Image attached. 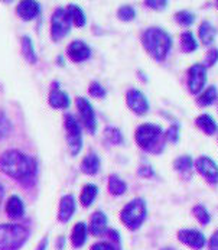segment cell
I'll return each mask as SVG.
<instances>
[{"mask_svg": "<svg viewBox=\"0 0 218 250\" xmlns=\"http://www.w3.org/2000/svg\"><path fill=\"white\" fill-rule=\"evenodd\" d=\"M0 169L19 181L32 178L37 172L35 159L19 150H6L0 155Z\"/></svg>", "mask_w": 218, "mask_h": 250, "instance_id": "obj_1", "label": "cell"}, {"mask_svg": "<svg viewBox=\"0 0 218 250\" xmlns=\"http://www.w3.org/2000/svg\"><path fill=\"white\" fill-rule=\"evenodd\" d=\"M142 45L146 52L158 62H163L174 45L172 36L159 26H150L142 34Z\"/></svg>", "mask_w": 218, "mask_h": 250, "instance_id": "obj_2", "label": "cell"}, {"mask_svg": "<svg viewBox=\"0 0 218 250\" xmlns=\"http://www.w3.org/2000/svg\"><path fill=\"white\" fill-rule=\"evenodd\" d=\"M136 143L150 153H160L165 147V132L156 123H143L136 129Z\"/></svg>", "mask_w": 218, "mask_h": 250, "instance_id": "obj_3", "label": "cell"}, {"mask_svg": "<svg viewBox=\"0 0 218 250\" xmlns=\"http://www.w3.org/2000/svg\"><path fill=\"white\" fill-rule=\"evenodd\" d=\"M29 231L19 224H0V250H18L28 239Z\"/></svg>", "mask_w": 218, "mask_h": 250, "instance_id": "obj_4", "label": "cell"}, {"mask_svg": "<svg viewBox=\"0 0 218 250\" xmlns=\"http://www.w3.org/2000/svg\"><path fill=\"white\" fill-rule=\"evenodd\" d=\"M147 206L143 198H135L124 206L120 213V220L129 230H138L146 220Z\"/></svg>", "mask_w": 218, "mask_h": 250, "instance_id": "obj_5", "label": "cell"}, {"mask_svg": "<svg viewBox=\"0 0 218 250\" xmlns=\"http://www.w3.org/2000/svg\"><path fill=\"white\" fill-rule=\"evenodd\" d=\"M207 81H208V70L204 67V64L195 62L188 68L186 87H188V91L192 96L201 94L207 87Z\"/></svg>", "mask_w": 218, "mask_h": 250, "instance_id": "obj_6", "label": "cell"}, {"mask_svg": "<svg viewBox=\"0 0 218 250\" xmlns=\"http://www.w3.org/2000/svg\"><path fill=\"white\" fill-rule=\"evenodd\" d=\"M64 126H65V136L71 155H78L82 147V133H81V126L78 120L74 117L73 114H67L64 117Z\"/></svg>", "mask_w": 218, "mask_h": 250, "instance_id": "obj_7", "label": "cell"}, {"mask_svg": "<svg viewBox=\"0 0 218 250\" xmlns=\"http://www.w3.org/2000/svg\"><path fill=\"white\" fill-rule=\"evenodd\" d=\"M71 19H70V15L67 12V9H62V7H58L54 15H52V19H51V36L55 42L61 41L64 36H67L70 34V29H71Z\"/></svg>", "mask_w": 218, "mask_h": 250, "instance_id": "obj_8", "label": "cell"}, {"mask_svg": "<svg viewBox=\"0 0 218 250\" xmlns=\"http://www.w3.org/2000/svg\"><path fill=\"white\" fill-rule=\"evenodd\" d=\"M195 171L211 185H218V164L208 155H201L194 161Z\"/></svg>", "mask_w": 218, "mask_h": 250, "instance_id": "obj_9", "label": "cell"}, {"mask_svg": "<svg viewBox=\"0 0 218 250\" xmlns=\"http://www.w3.org/2000/svg\"><path fill=\"white\" fill-rule=\"evenodd\" d=\"M77 108H78L79 117H81L85 129L88 130V133L94 135L97 130V119H96V111L91 106V103L84 97H78L77 99Z\"/></svg>", "mask_w": 218, "mask_h": 250, "instance_id": "obj_10", "label": "cell"}, {"mask_svg": "<svg viewBox=\"0 0 218 250\" xmlns=\"http://www.w3.org/2000/svg\"><path fill=\"white\" fill-rule=\"evenodd\" d=\"M178 240L194 250H202L207 245V237L197 229H181L178 231Z\"/></svg>", "mask_w": 218, "mask_h": 250, "instance_id": "obj_11", "label": "cell"}, {"mask_svg": "<svg viewBox=\"0 0 218 250\" xmlns=\"http://www.w3.org/2000/svg\"><path fill=\"white\" fill-rule=\"evenodd\" d=\"M126 104L133 113H136L139 116L146 114L149 111V108H150L147 97L138 88H130L126 93Z\"/></svg>", "mask_w": 218, "mask_h": 250, "instance_id": "obj_12", "label": "cell"}, {"mask_svg": "<svg viewBox=\"0 0 218 250\" xmlns=\"http://www.w3.org/2000/svg\"><path fill=\"white\" fill-rule=\"evenodd\" d=\"M67 54L74 62H84L91 57V49L84 41H74L70 43Z\"/></svg>", "mask_w": 218, "mask_h": 250, "instance_id": "obj_13", "label": "cell"}, {"mask_svg": "<svg viewBox=\"0 0 218 250\" xmlns=\"http://www.w3.org/2000/svg\"><path fill=\"white\" fill-rule=\"evenodd\" d=\"M16 13L22 21H34L40 13V4L34 0H25L20 1L16 7Z\"/></svg>", "mask_w": 218, "mask_h": 250, "instance_id": "obj_14", "label": "cell"}, {"mask_svg": "<svg viewBox=\"0 0 218 250\" xmlns=\"http://www.w3.org/2000/svg\"><path fill=\"white\" fill-rule=\"evenodd\" d=\"M195 125H197V127H198L202 133H205L207 136H214V135H217L218 133L217 120H216L211 114H208V113L199 114V116L195 119Z\"/></svg>", "mask_w": 218, "mask_h": 250, "instance_id": "obj_15", "label": "cell"}, {"mask_svg": "<svg viewBox=\"0 0 218 250\" xmlns=\"http://www.w3.org/2000/svg\"><path fill=\"white\" fill-rule=\"evenodd\" d=\"M198 38L204 46L211 48L217 38V28L210 21H202L198 28Z\"/></svg>", "mask_w": 218, "mask_h": 250, "instance_id": "obj_16", "label": "cell"}, {"mask_svg": "<svg viewBox=\"0 0 218 250\" xmlns=\"http://www.w3.org/2000/svg\"><path fill=\"white\" fill-rule=\"evenodd\" d=\"M174 169L181 177H185L186 179L191 178V174L195 169L194 168V159H192V156L191 155H181V156H178L174 161Z\"/></svg>", "mask_w": 218, "mask_h": 250, "instance_id": "obj_17", "label": "cell"}, {"mask_svg": "<svg viewBox=\"0 0 218 250\" xmlns=\"http://www.w3.org/2000/svg\"><path fill=\"white\" fill-rule=\"evenodd\" d=\"M48 102H49V106L54 108H67L70 106V97H68V94L64 93L62 90H59V87H58L57 83H55V87L49 93Z\"/></svg>", "mask_w": 218, "mask_h": 250, "instance_id": "obj_18", "label": "cell"}, {"mask_svg": "<svg viewBox=\"0 0 218 250\" xmlns=\"http://www.w3.org/2000/svg\"><path fill=\"white\" fill-rule=\"evenodd\" d=\"M218 102V88L217 85H208L205 90L197 96V104L199 107H210Z\"/></svg>", "mask_w": 218, "mask_h": 250, "instance_id": "obj_19", "label": "cell"}, {"mask_svg": "<svg viewBox=\"0 0 218 250\" xmlns=\"http://www.w3.org/2000/svg\"><path fill=\"white\" fill-rule=\"evenodd\" d=\"M75 211V198L73 195H65L61 198L59 203V211H58V220L62 223H67Z\"/></svg>", "mask_w": 218, "mask_h": 250, "instance_id": "obj_20", "label": "cell"}, {"mask_svg": "<svg viewBox=\"0 0 218 250\" xmlns=\"http://www.w3.org/2000/svg\"><path fill=\"white\" fill-rule=\"evenodd\" d=\"M107 230V217L103 211H96L91 215L90 221V231L94 236H101Z\"/></svg>", "mask_w": 218, "mask_h": 250, "instance_id": "obj_21", "label": "cell"}, {"mask_svg": "<svg viewBox=\"0 0 218 250\" xmlns=\"http://www.w3.org/2000/svg\"><path fill=\"white\" fill-rule=\"evenodd\" d=\"M6 213L10 218L16 220V218H20L25 214V206H23V201L16 197V195H12L7 203H6Z\"/></svg>", "mask_w": 218, "mask_h": 250, "instance_id": "obj_22", "label": "cell"}, {"mask_svg": "<svg viewBox=\"0 0 218 250\" xmlns=\"http://www.w3.org/2000/svg\"><path fill=\"white\" fill-rule=\"evenodd\" d=\"M100 169V158L97 153H88L81 162V171L87 175H96Z\"/></svg>", "mask_w": 218, "mask_h": 250, "instance_id": "obj_23", "label": "cell"}, {"mask_svg": "<svg viewBox=\"0 0 218 250\" xmlns=\"http://www.w3.org/2000/svg\"><path fill=\"white\" fill-rule=\"evenodd\" d=\"M199 48V43L195 35L191 31H185L181 34V51L183 54H194Z\"/></svg>", "mask_w": 218, "mask_h": 250, "instance_id": "obj_24", "label": "cell"}, {"mask_svg": "<svg viewBox=\"0 0 218 250\" xmlns=\"http://www.w3.org/2000/svg\"><path fill=\"white\" fill-rule=\"evenodd\" d=\"M107 188H109V191L111 195L119 197V195H123V194L127 191V184H126L123 179L120 178L119 175L113 174V175H110L109 177Z\"/></svg>", "mask_w": 218, "mask_h": 250, "instance_id": "obj_25", "label": "cell"}, {"mask_svg": "<svg viewBox=\"0 0 218 250\" xmlns=\"http://www.w3.org/2000/svg\"><path fill=\"white\" fill-rule=\"evenodd\" d=\"M97 194H99V188H97L94 184H88V185H85V187L82 188V191H81V195H79V201H81V204H82L84 207H90V206L94 203V200H96Z\"/></svg>", "mask_w": 218, "mask_h": 250, "instance_id": "obj_26", "label": "cell"}, {"mask_svg": "<svg viewBox=\"0 0 218 250\" xmlns=\"http://www.w3.org/2000/svg\"><path fill=\"white\" fill-rule=\"evenodd\" d=\"M87 240V226L84 223H78L75 224L71 233V242H73L74 248H81Z\"/></svg>", "mask_w": 218, "mask_h": 250, "instance_id": "obj_27", "label": "cell"}, {"mask_svg": "<svg viewBox=\"0 0 218 250\" xmlns=\"http://www.w3.org/2000/svg\"><path fill=\"white\" fill-rule=\"evenodd\" d=\"M20 45H22V52H23V57L26 58V61L31 62V64H35L38 61V58L32 39L29 36H23L22 41H20Z\"/></svg>", "mask_w": 218, "mask_h": 250, "instance_id": "obj_28", "label": "cell"}, {"mask_svg": "<svg viewBox=\"0 0 218 250\" xmlns=\"http://www.w3.org/2000/svg\"><path fill=\"white\" fill-rule=\"evenodd\" d=\"M67 12H68L70 19H71V22H73L75 26L81 28V26L85 25V15H84L82 9H81L79 6H77V4H70V6L67 7Z\"/></svg>", "mask_w": 218, "mask_h": 250, "instance_id": "obj_29", "label": "cell"}, {"mask_svg": "<svg viewBox=\"0 0 218 250\" xmlns=\"http://www.w3.org/2000/svg\"><path fill=\"white\" fill-rule=\"evenodd\" d=\"M192 214H194V217L198 220V223H199V224H202V226H207V224H210V223H211V214H210L208 208H207L204 204H201V203L194 206V208H192Z\"/></svg>", "mask_w": 218, "mask_h": 250, "instance_id": "obj_30", "label": "cell"}, {"mask_svg": "<svg viewBox=\"0 0 218 250\" xmlns=\"http://www.w3.org/2000/svg\"><path fill=\"white\" fill-rule=\"evenodd\" d=\"M175 22L182 28H189L195 23V15L189 10H179L175 13Z\"/></svg>", "mask_w": 218, "mask_h": 250, "instance_id": "obj_31", "label": "cell"}, {"mask_svg": "<svg viewBox=\"0 0 218 250\" xmlns=\"http://www.w3.org/2000/svg\"><path fill=\"white\" fill-rule=\"evenodd\" d=\"M136 15H138L136 9L133 6H130V4H123V6H120L117 9V18L120 21H123V22H132V21H135L136 19Z\"/></svg>", "mask_w": 218, "mask_h": 250, "instance_id": "obj_32", "label": "cell"}, {"mask_svg": "<svg viewBox=\"0 0 218 250\" xmlns=\"http://www.w3.org/2000/svg\"><path fill=\"white\" fill-rule=\"evenodd\" d=\"M104 135H106L107 141L113 145H121L123 143V133L120 132V129H117L114 126H107L104 130Z\"/></svg>", "mask_w": 218, "mask_h": 250, "instance_id": "obj_33", "label": "cell"}, {"mask_svg": "<svg viewBox=\"0 0 218 250\" xmlns=\"http://www.w3.org/2000/svg\"><path fill=\"white\" fill-rule=\"evenodd\" d=\"M179 136H181V127L178 123H172L168 130L165 132V141L172 145H177L178 141H179Z\"/></svg>", "mask_w": 218, "mask_h": 250, "instance_id": "obj_34", "label": "cell"}, {"mask_svg": "<svg viewBox=\"0 0 218 250\" xmlns=\"http://www.w3.org/2000/svg\"><path fill=\"white\" fill-rule=\"evenodd\" d=\"M216 64H218V48L217 46H211L208 48L205 58H204V67L208 70L211 67H214Z\"/></svg>", "mask_w": 218, "mask_h": 250, "instance_id": "obj_35", "label": "cell"}, {"mask_svg": "<svg viewBox=\"0 0 218 250\" xmlns=\"http://www.w3.org/2000/svg\"><path fill=\"white\" fill-rule=\"evenodd\" d=\"M88 93L91 97H96V99H104L107 96V91L106 88L100 84V83H91L90 88H88Z\"/></svg>", "mask_w": 218, "mask_h": 250, "instance_id": "obj_36", "label": "cell"}, {"mask_svg": "<svg viewBox=\"0 0 218 250\" xmlns=\"http://www.w3.org/2000/svg\"><path fill=\"white\" fill-rule=\"evenodd\" d=\"M168 1L166 0H146L145 6L153 9V10H165L168 7Z\"/></svg>", "mask_w": 218, "mask_h": 250, "instance_id": "obj_37", "label": "cell"}, {"mask_svg": "<svg viewBox=\"0 0 218 250\" xmlns=\"http://www.w3.org/2000/svg\"><path fill=\"white\" fill-rule=\"evenodd\" d=\"M138 174H139L140 177H143V178H153V177L156 175V174H155V169H153L152 165H149V164H142V165L139 167Z\"/></svg>", "mask_w": 218, "mask_h": 250, "instance_id": "obj_38", "label": "cell"}, {"mask_svg": "<svg viewBox=\"0 0 218 250\" xmlns=\"http://www.w3.org/2000/svg\"><path fill=\"white\" fill-rule=\"evenodd\" d=\"M10 130V122L4 117V116H0V139L4 138Z\"/></svg>", "mask_w": 218, "mask_h": 250, "instance_id": "obj_39", "label": "cell"}, {"mask_svg": "<svg viewBox=\"0 0 218 250\" xmlns=\"http://www.w3.org/2000/svg\"><path fill=\"white\" fill-rule=\"evenodd\" d=\"M91 250H117L109 242H99L96 245L91 246Z\"/></svg>", "mask_w": 218, "mask_h": 250, "instance_id": "obj_40", "label": "cell"}, {"mask_svg": "<svg viewBox=\"0 0 218 250\" xmlns=\"http://www.w3.org/2000/svg\"><path fill=\"white\" fill-rule=\"evenodd\" d=\"M208 249L210 250H218V230H216L208 242Z\"/></svg>", "mask_w": 218, "mask_h": 250, "instance_id": "obj_41", "label": "cell"}, {"mask_svg": "<svg viewBox=\"0 0 218 250\" xmlns=\"http://www.w3.org/2000/svg\"><path fill=\"white\" fill-rule=\"evenodd\" d=\"M46 246H48V239H43V240L39 243V246H38L37 250H46Z\"/></svg>", "mask_w": 218, "mask_h": 250, "instance_id": "obj_42", "label": "cell"}, {"mask_svg": "<svg viewBox=\"0 0 218 250\" xmlns=\"http://www.w3.org/2000/svg\"><path fill=\"white\" fill-rule=\"evenodd\" d=\"M1 200H3V187L0 184V204H1Z\"/></svg>", "mask_w": 218, "mask_h": 250, "instance_id": "obj_43", "label": "cell"}, {"mask_svg": "<svg viewBox=\"0 0 218 250\" xmlns=\"http://www.w3.org/2000/svg\"><path fill=\"white\" fill-rule=\"evenodd\" d=\"M162 250H175V249H174V248H163Z\"/></svg>", "mask_w": 218, "mask_h": 250, "instance_id": "obj_44", "label": "cell"}, {"mask_svg": "<svg viewBox=\"0 0 218 250\" xmlns=\"http://www.w3.org/2000/svg\"><path fill=\"white\" fill-rule=\"evenodd\" d=\"M217 7H218V1H217Z\"/></svg>", "mask_w": 218, "mask_h": 250, "instance_id": "obj_45", "label": "cell"}]
</instances>
